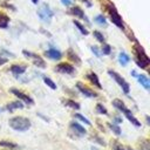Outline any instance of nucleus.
I'll return each instance as SVG.
<instances>
[{
  "mask_svg": "<svg viewBox=\"0 0 150 150\" xmlns=\"http://www.w3.org/2000/svg\"><path fill=\"white\" fill-rule=\"evenodd\" d=\"M9 127L16 131H26L30 128V121L26 117H22V116H15V117H12L9 121Z\"/></svg>",
  "mask_w": 150,
  "mask_h": 150,
  "instance_id": "nucleus-1",
  "label": "nucleus"
},
{
  "mask_svg": "<svg viewBox=\"0 0 150 150\" xmlns=\"http://www.w3.org/2000/svg\"><path fill=\"white\" fill-rule=\"evenodd\" d=\"M134 49H135V54H136V63H137V66L139 68H143V69L146 68L149 66L150 60H149L148 55L145 54L144 49L139 45H136Z\"/></svg>",
  "mask_w": 150,
  "mask_h": 150,
  "instance_id": "nucleus-2",
  "label": "nucleus"
},
{
  "mask_svg": "<svg viewBox=\"0 0 150 150\" xmlns=\"http://www.w3.org/2000/svg\"><path fill=\"white\" fill-rule=\"evenodd\" d=\"M36 13H38V16L41 19V21H43V22H46V23H49L50 20H52V18H53V15H54L52 8H50L49 5H47V4L41 5V6L39 7V9H38Z\"/></svg>",
  "mask_w": 150,
  "mask_h": 150,
  "instance_id": "nucleus-3",
  "label": "nucleus"
},
{
  "mask_svg": "<svg viewBox=\"0 0 150 150\" xmlns=\"http://www.w3.org/2000/svg\"><path fill=\"white\" fill-rule=\"evenodd\" d=\"M107 9H108V13H109V15H110V19H111V21L118 27V28H124V25H123V21H122V18L120 16V14L117 13V11L115 9V7L114 6H111V5H109V6H107Z\"/></svg>",
  "mask_w": 150,
  "mask_h": 150,
  "instance_id": "nucleus-4",
  "label": "nucleus"
},
{
  "mask_svg": "<svg viewBox=\"0 0 150 150\" xmlns=\"http://www.w3.org/2000/svg\"><path fill=\"white\" fill-rule=\"evenodd\" d=\"M108 74H109V75H110V76H111V77H112V79H114V80H115L120 86H121L122 90H123L125 94H128V93H129V90H130L129 83H128V82H127V81H125V80H124L120 74H117V73H116V71H114V70H109V71H108Z\"/></svg>",
  "mask_w": 150,
  "mask_h": 150,
  "instance_id": "nucleus-5",
  "label": "nucleus"
},
{
  "mask_svg": "<svg viewBox=\"0 0 150 150\" xmlns=\"http://www.w3.org/2000/svg\"><path fill=\"white\" fill-rule=\"evenodd\" d=\"M22 53H23L25 56L32 57V59H33V62H34V64H35L36 67H39V68H45V67H46V62H45L43 59H41L39 55H35V54H33V53H30V52H27V50H23Z\"/></svg>",
  "mask_w": 150,
  "mask_h": 150,
  "instance_id": "nucleus-6",
  "label": "nucleus"
},
{
  "mask_svg": "<svg viewBox=\"0 0 150 150\" xmlns=\"http://www.w3.org/2000/svg\"><path fill=\"white\" fill-rule=\"evenodd\" d=\"M55 70L60 71V73H63V74H73L75 71V68L69 64V63H66V62H62V63H59L55 68Z\"/></svg>",
  "mask_w": 150,
  "mask_h": 150,
  "instance_id": "nucleus-7",
  "label": "nucleus"
},
{
  "mask_svg": "<svg viewBox=\"0 0 150 150\" xmlns=\"http://www.w3.org/2000/svg\"><path fill=\"white\" fill-rule=\"evenodd\" d=\"M76 87H77V89H79L84 96H87V97H97V94H96L95 91H93L91 89H89L88 87H86L83 83L77 82V83H76Z\"/></svg>",
  "mask_w": 150,
  "mask_h": 150,
  "instance_id": "nucleus-8",
  "label": "nucleus"
},
{
  "mask_svg": "<svg viewBox=\"0 0 150 150\" xmlns=\"http://www.w3.org/2000/svg\"><path fill=\"white\" fill-rule=\"evenodd\" d=\"M18 98H20L21 101H23L25 103H27V104H33L34 103V101L32 100V97H29L28 95H26V94H23L22 91H20V90H18V89H12L11 90Z\"/></svg>",
  "mask_w": 150,
  "mask_h": 150,
  "instance_id": "nucleus-9",
  "label": "nucleus"
},
{
  "mask_svg": "<svg viewBox=\"0 0 150 150\" xmlns=\"http://www.w3.org/2000/svg\"><path fill=\"white\" fill-rule=\"evenodd\" d=\"M70 128H71L77 135H80V136H83V135L87 134V130H86L82 125H80L77 122H71V123H70Z\"/></svg>",
  "mask_w": 150,
  "mask_h": 150,
  "instance_id": "nucleus-10",
  "label": "nucleus"
},
{
  "mask_svg": "<svg viewBox=\"0 0 150 150\" xmlns=\"http://www.w3.org/2000/svg\"><path fill=\"white\" fill-rule=\"evenodd\" d=\"M46 55H47L49 59H52V60H60L61 56H62V54H61L59 50H56L55 48L48 49V50L46 52Z\"/></svg>",
  "mask_w": 150,
  "mask_h": 150,
  "instance_id": "nucleus-11",
  "label": "nucleus"
},
{
  "mask_svg": "<svg viewBox=\"0 0 150 150\" xmlns=\"http://www.w3.org/2000/svg\"><path fill=\"white\" fill-rule=\"evenodd\" d=\"M123 114L125 115V117H127V118H128V120H129V121H130L135 127H141V122H139V121H138V120L132 115V112H131L129 109H127Z\"/></svg>",
  "mask_w": 150,
  "mask_h": 150,
  "instance_id": "nucleus-12",
  "label": "nucleus"
},
{
  "mask_svg": "<svg viewBox=\"0 0 150 150\" xmlns=\"http://www.w3.org/2000/svg\"><path fill=\"white\" fill-rule=\"evenodd\" d=\"M70 13H71L73 15H75V16H79V18H81V19H84L87 22H89L88 18L84 15V12H83V11H82L80 7H77V6L73 7V8H71V11H70Z\"/></svg>",
  "mask_w": 150,
  "mask_h": 150,
  "instance_id": "nucleus-13",
  "label": "nucleus"
},
{
  "mask_svg": "<svg viewBox=\"0 0 150 150\" xmlns=\"http://www.w3.org/2000/svg\"><path fill=\"white\" fill-rule=\"evenodd\" d=\"M11 71L14 75H21L26 71V66H23V64H13L11 67Z\"/></svg>",
  "mask_w": 150,
  "mask_h": 150,
  "instance_id": "nucleus-14",
  "label": "nucleus"
},
{
  "mask_svg": "<svg viewBox=\"0 0 150 150\" xmlns=\"http://www.w3.org/2000/svg\"><path fill=\"white\" fill-rule=\"evenodd\" d=\"M136 77H137L138 82H139V83H141L145 89H149V88H150V80H149L145 75L141 74V75H136Z\"/></svg>",
  "mask_w": 150,
  "mask_h": 150,
  "instance_id": "nucleus-15",
  "label": "nucleus"
},
{
  "mask_svg": "<svg viewBox=\"0 0 150 150\" xmlns=\"http://www.w3.org/2000/svg\"><path fill=\"white\" fill-rule=\"evenodd\" d=\"M87 77H88V80H89L94 86H96L98 89L102 88V86H101V83H100V81H98V77H97V75H96L95 73H89V74L87 75Z\"/></svg>",
  "mask_w": 150,
  "mask_h": 150,
  "instance_id": "nucleus-16",
  "label": "nucleus"
},
{
  "mask_svg": "<svg viewBox=\"0 0 150 150\" xmlns=\"http://www.w3.org/2000/svg\"><path fill=\"white\" fill-rule=\"evenodd\" d=\"M118 61H120V63H121L122 66H127V64L129 63V61H130V57H129V55L125 54L124 52H121V53L118 54Z\"/></svg>",
  "mask_w": 150,
  "mask_h": 150,
  "instance_id": "nucleus-17",
  "label": "nucleus"
},
{
  "mask_svg": "<svg viewBox=\"0 0 150 150\" xmlns=\"http://www.w3.org/2000/svg\"><path fill=\"white\" fill-rule=\"evenodd\" d=\"M6 108H7V110L13 111L14 109H22V108H23V104H22L20 101H15V102H12V103L7 104Z\"/></svg>",
  "mask_w": 150,
  "mask_h": 150,
  "instance_id": "nucleus-18",
  "label": "nucleus"
},
{
  "mask_svg": "<svg viewBox=\"0 0 150 150\" xmlns=\"http://www.w3.org/2000/svg\"><path fill=\"white\" fill-rule=\"evenodd\" d=\"M9 22V18L5 14H0V28H7Z\"/></svg>",
  "mask_w": 150,
  "mask_h": 150,
  "instance_id": "nucleus-19",
  "label": "nucleus"
},
{
  "mask_svg": "<svg viewBox=\"0 0 150 150\" xmlns=\"http://www.w3.org/2000/svg\"><path fill=\"white\" fill-rule=\"evenodd\" d=\"M68 57H69L71 61H74L75 63H77V64H80V63H81V60L79 59V56H77V55H76L71 49H69V50H68Z\"/></svg>",
  "mask_w": 150,
  "mask_h": 150,
  "instance_id": "nucleus-20",
  "label": "nucleus"
},
{
  "mask_svg": "<svg viewBox=\"0 0 150 150\" xmlns=\"http://www.w3.org/2000/svg\"><path fill=\"white\" fill-rule=\"evenodd\" d=\"M64 104L70 107V108H73V109H80V104L77 102H75V101H71V100H66Z\"/></svg>",
  "mask_w": 150,
  "mask_h": 150,
  "instance_id": "nucleus-21",
  "label": "nucleus"
},
{
  "mask_svg": "<svg viewBox=\"0 0 150 150\" xmlns=\"http://www.w3.org/2000/svg\"><path fill=\"white\" fill-rule=\"evenodd\" d=\"M95 21L98 23V25H102V26H105L107 25V21H105V18L102 15V14H98L95 16Z\"/></svg>",
  "mask_w": 150,
  "mask_h": 150,
  "instance_id": "nucleus-22",
  "label": "nucleus"
},
{
  "mask_svg": "<svg viewBox=\"0 0 150 150\" xmlns=\"http://www.w3.org/2000/svg\"><path fill=\"white\" fill-rule=\"evenodd\" d=\"M43 81H45V83H46V84H47V86H48L50 89H54V90L56 89V84H55V83H54V82H53V81H52L49 77L43 76Z\"/></svg>",
  "mask_w": 150,
  "mask_h": 150,
  "instance_id": "nucleus-23",
  "label": "nucleus"
},
{
  "mask_svg": "<svg viewBox=\"0 0 150 150\" xmlns=\"http://www.w3.org/2000/svg\"><path fill=\"white\" fill-rule=\"evenodd\" d=\"M74 25L77 27V29H79L83 35H88V30H87V29H86V28H84V27H83L79 21H76V20H75V21H74Z\"/></svg>",
  "mask_w": 150,
  "mask_h": 150,
  "instance_id": "nucleus-24",
  "label": "nucleus"
},
{
  "mask_svg": "<svg viewBox=\"0 0 150 150\" xmlns=\"http://www.w3.org/2000/svg\"><path fill=\"white\" fill-rule=\"evenodd\" d=\"M0 145L1 146H7V148H12V149L18 146V144H15L13 142H8V141H0Z\"/></svg>",
  "mask_w": 150,
  "mask_h": 150,
  "instance_id": "nucleus-25",
  "label": "nucleus"
},
{
  "mask_svg": "<svg viewBox=\"0 0 150 150\" xmlns=\"http://www.w3.org/2000/svg\"><path fill=\"white\" fill-rule=\"evenodd\" d=\"M108 125H109V128H110L116 135H121V129H120V127H118L117 124H115V123H109Z\"/></svg>",
  "mask_w": 150,
  "mask_h": 150,
  "instance_id": "nucleus-26",
  "label": "nucleus"
},
{
  "mask_svg": "<svg viewBox=\"0 0 150 150\" xmlns=\"http://www.w3.org/2000/svg\"><path fill=\"white\" fill-rule=\"evenodd\" d=\"M74 116H75V118H77V120H80L81 122H84V123H86V124H88V125H90V124H91V123H90V121H89L88 118H86L84 116H82L81 114H75Z\"/></svg>",
  "mask_w": 150,
  "mask_h": 150,
  "instance_id": "nucleus-27",
  "label": "nucleus"
},
{
  "mask_svg": "<svg viewBox=\"0 0 150 150\" xmlns=\"http://www.w3.org/2000/svg\"><path fill=\"white\" fill-rule=\"evenodd\" d=\"M94 36L96 38L97 41H100V42H104V36H103V34H102L101 32H98V30H94Z\"/></svg>",
  "mask_w": 150,
  "mask_h": 150,
  "instance_id": "nucleus-28",
  "label": "nucleus"
},
{
  "mask_svg": "<svg viewBox=\"0 0 150 150\" xmlns=\"http://www.w3.org/2000/svg\"><path fill=\"white\" fill-rule=\"evenodd\" d=\"M102 53L104 54V55H109L110 54V52H111V47L109 46V45H107V43H104L103 46H102Z\"/></svg>",
  "mask_w": 150,
  "mask_h": 150,
  "instance_id": "nucleus-29",
  "label": "nucleus"
},
{
  "mask_svg": "<svg viewBox=\"0 0 150 150\" xmlns=\"http://www.w3.org/2000/svg\"><path fill=\"white\" fill-rule=\"evenodd\" d=\"M96 111H97L98 114H103V115H107V114H108L107 109H105V108H104L102 104H100V103L96 105Z\"/></svg>",
  "mask_w": 150,
  "mask_h": 150,
  "instance_id": "nucleus-30",
  "label": "nucleus"
},
{
  "mask_svg": "<svg viewBox=\"0 0 150 150\" xmlns=\"http://www.w3.org/2000/svg\"><path fill=\"white\" fill-rule=\"evenodd\" d=\"M90 49H91V52H93L97 57H100V56H101V53L98 52V48H97L96 46H91V47H90Z\"/></svg>",
  "mask_w": 150,
  "mask_h": 150,
  "instance_id": "nucleus-31",
  "label": "nucleus"
},
{
  "mask_svg": "<svg viewBox=\"0 0 150 150\" xmlns=\"http://www.w3.org/2000/svg\"><path fill=\"white\" fill-rule=\"evenodd\" d=\"M61 2L64 5V6H69L71 4V0H61Z\"/></svg>",
  "mask_w": 150,
  "mask_h": 150,
  "instance_id": "nucleus-32",
  "label": "nucleus"
},
{
  "mask_svg": "<svg viewBox=\"0 0 150 150\" xmlns=\"http://www.w3.org/2000/svg\"><path fill=\"white\" fill-rule=\"evenodd\" d=\"M7 62V59H5V57H2V56H0V66H2V64H5Z\"/></svg>",
  "mask_w": 150,
  "mask_h": 150,
  "instance_id": "nucleus-33",
  "label": "nucleus"
},
{
  "mask_svg": "<svg viewBox=\"0 0 150 150\" xmlns=\"http://www.w3.org/2000/svg\"><path fill=\"white\" fill-rule=\"evenodd\" d=\"M114 150H124V149H123L120 144H117V143H116V144L114 145Z\"/></svg>",
  "mask_w": 150,
  "mask_h": 150,
  "instance_id": "nucleus-34",
  "label": "nucleus"
},
{
  "mask_svg": "<svg viewBox=\"0 0 150 150\" xmlns=\"http://www.w3.org/2000/svg\"><path fill=\"white\" fill-rule=\"evenodd\" d=\"M115 120H116V122H117V123H121V122H122V120H121L120 117H116Z\"/></svg>",
  "mask_w": 150,
  "mask_h": 150,
  "instance_id": "nucleus-35",
  "label": "nucleus"
},
{
  "mask_svg": "<svg viewBox=\"0 0 150 150\" xmlns=\"http://www.w3.org/2000/svg\"><path fill=\"white\" fill-rule=\"evenodd\" d=\"M32 2H33V4H34V5H36V4H38V2H39V0H32Z\"/></svg>",
  "mask_w": 150,
  "mask_h": 150,
  "instance_id": "nucleus-36",
  "label": "nucleus"
},
{
  "mask_svg": "<svg viewBox=\"0 0 150 150\" xmlns=\"http://www.w3.org/2000/svg\"><path fill=\"white\" fill-rule=\"evenodd\" d=\"M129 150H132V149H129Z\"/></svg>",
  "mask_w": 150,
  "mask_h": 150,
  "instance_id": "nucleus-37",
  "label": "nucleus"
}]
</instances>
